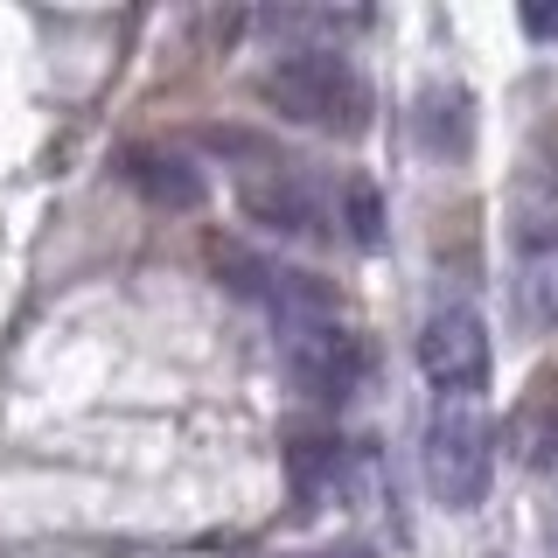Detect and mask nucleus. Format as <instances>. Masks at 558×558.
Segmentation results:
<instances>
[{
	"label": "nucleus",
	"mask_w": 558,
	"mask_h": 558,
	"mask_svg": "<svg viewBox=\"0 0 558 558\" xmlns=\"http://www.w3.org/2000/svg\"><path fill=\"white\" fill-rule=\"evenodd\" d=\"M279 349H287V371L314 405L342 412V405H356L363 384H371V342H363L356 328H342L336 314H328V322L279 328Z\"/></svg>",
	"instance_id": "0eeeda50"
},
{
	"label": "nucleus",
	"mask_w": 558,
	"mask_h": 558,
	"mask_svg": "<svg viewBox=\"0 0 558 558\" xmlns=\"http://www.w3.org/2000/svg\"><path fill=\"white\" fill-rule=\"evenodd\" d=\"M517 22H523V35H531V43H558V8H523Z\"/></svg>",
	"instance_id": "f8f14e48"
},
{
	"label": "nucleus",
	"mask_w": 558,
	"mask_h": 558,
	"mask_svg": "<svg viewBox=\"0 0 558 558\" xmlns=\"http://www.w3.org/2000/svg\"><path fill=\"white\" fill-rule=\"evenodd\" d=\"M418 147L440 154V161H468V147H475V112H468L461 84H426V92H418Z\"/></svg>",
	"instance_id": "1a4fd4ad"
},
{
	"label": "nucleus",
	"mask_w": 558,
	"mask_h": 558,
	"mask_svg": "<svg viewBox=\"0 0 558 558\" xmlns=\"http://www.w3.org/2000/svg\"><path fill=\"white\" fill-rule=\"evenodd\" d=\"M418 371H426L433 398H482L488 371H496V342L475 301H440L418 328Z\"/></svg>",
	"instance_id": "423d86ee"
},
{
	"label": "nucleus",
	"mask_w": 558,
	"mask_h": 558,
	"mask_svg": "<svg viewBox=\"0 0 558 558\" xmlns=\"http://www.w3.org/2000/svg\"><path fill=\"white\" fill-rule=\"evenodd\" d=\"M279 558H377L371 545H328V551H279Z\"/></svg>",
	"instance_id": "ddd939ff"
},
{
	"label": "nucleus",
	"mask_w": 558,
	"mask_h": 558,
	"mask_svg": "<svg viewBox=\"0 0 558 558\" xmlns=\"http://www.w3.org/2000/svg\"><path fill=\"white\" fill-rule=\"evenodd\" d=\"M496 482V426L482 398H433L426 418V488L447 517H475Z\"/></svg>",
	"instance_id": "20e7f679"
},
{
	"label": "nucleus",
	"mask_w": 558,
	"mask_h": 558,
	"mask_svg": "<svg viewBox=\"0 0 558 558\" xmlns=\"http://www.w3.org/2000/svg\"><path fill=\"white\" fill-rule=\"evenodd\" d=\"M209 147H223L238 161V203L258 231L287 238V244H336V189L322 182L307 161L272 154L252 133H209Z\"/></svg>",
	"instance_id": "f03ea898"
},
{
	"label": "nucleus",
	"mask_w": 558,
	"mask_h": 558,
	"mask_svg": "<svg viewBox=\"0 0 558 558\" xmlns=\"http://www.w3.org/2000/svg\"><path fill=\"white\" fill-rule=\"evenodd\" d=\"M510 252H517V314L531 336L558 322V126H531L510 174Z\"/></svg>",
	"instance_id": "f257e3e1"
},
{
	"label": "nucleus",
	"mask_w": 558,
	"mask_h": 558,
	"mask_svg": "<svg viewBox=\"0 0 558 558\" xmlns=\"http://www.w3.org/2000/svg\"><path fill=\"white\" fill-rule=\"evenodd\" d=\"M342 468H349L342 440H301V447H293V488H301L307 502L342 496Z\"/></svg>",
	"instance_id": "9d476101"
},
{
	"label": "nucleus",
	"mask_w": 558,
	"mask_h": 558,
	"mask_svg": "<svg viewBox=\"0 0 558 558\" xmlns=\"http://www.w3.org/2000/svg\"><path fill=\"white\" fill-rule=\"evenodd\" d=\"M336 231L356 244V252H377L384 244V203L371 182H342L336 189Z\"/></svg>",
	"instance_id": "9b49d317"
},
{
	"label": "nucleus",
	"mask_w": 558,
	"mask_h": 558,
	"mask_svg": "<svg viewBox=\"0 0 558 558\" xmlns=\"http://www.w3.org/2000/svg\"><path fill=\"white\" fill-rule=\"evenodd\" d=\"M258 105L279 112L287 126L328 133V140H356L371 133V77L356 70V57H342L336 43H314V49H287L258 70Z\"/></svg>",
	"instance_id": "7ed1b4c3"
},
{
	"label": "nucleus",
	"mask_w": 558,
	"mask_h": 558,
	"mask_svg": "<svg viewBox=\"0 0 558 558\" xmlns=\"http://www.w3.org/2000/svg\"><path fill=\"white\" fill-rule=\"evenodd\" d=\"M126 182L161 209H196L203 203V168L189 161V154H174V147H133L126 154Z\"/></svg>",
	"instance_id": "6e6552de"
},
{
	"label": "nucleus",
	"mask_w": 558,
	"mask_h": 558,
	"mask_svg": "<svg viewBox=\"0 0 558 558\" xmlns=\"http://www.w3.org/2000/svg\"><path fill=\"white\" fill-rule=\"evenodd\" d=\"M217 287H231L238 301L266 307L279 328H301V322H328L336 314V287L307 266H287V258L266 252H244V244H217Z\"/></svg>",
	"instance_id": "39448f33"
}]
</instances>
